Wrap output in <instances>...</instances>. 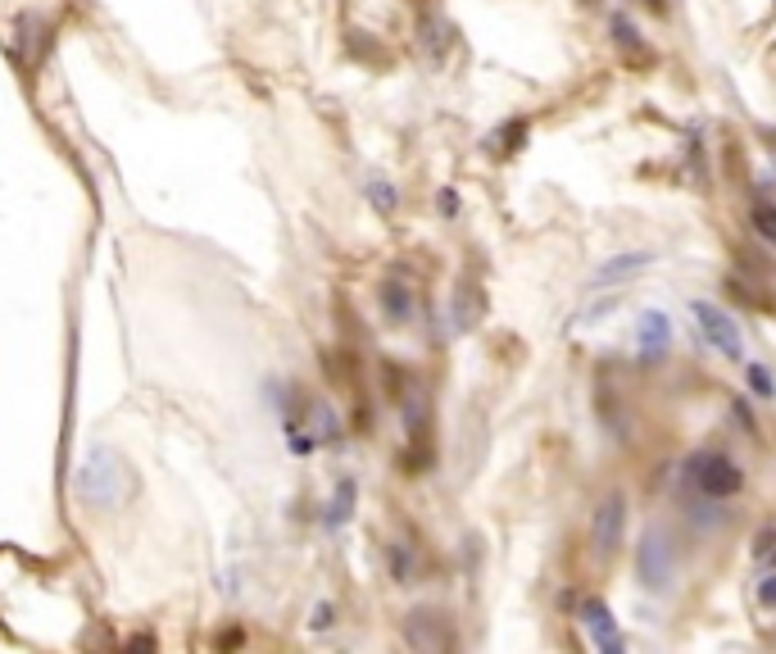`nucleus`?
<instances>
[{
    "label": "nucleus",
    "instance_id": "1",
    "mask_svg": "<svg viewBox=\"0 0 776 654\" xmlns=\"http://www.w3.org/2000/svg\"><path fill=\"white\" fill-rule=\"evenodd\" d=\"M137 482H132L128 464L114 455V450H91L87 464L78 468V496L87 500L91 509H118L128 505Z\"/></svg>",
    "mask_w": 776,
    "mask_h": 654
},
{
    "label": "nucleus",
    "instance_id": "2",
    "mask_svg": "<svg viewBox=\"0 0 776 654\" xmlns=\"http://www.w3.org/2000/svg\"><path fill=\"white\" fill-rule=\"evenodd\" d=\"M686 486L695 491V496L722 500V505H727L731 496L745 491V468H740L727 450H699V455H690V464H686Z\"/></svg>",
    "mask_w": 776,
    "mask_h": 654
},
{
    "label": "nucleus",
    "instance_id": "3",
    "mask_svg": "<svg viewBox=\"0 0 776 654\" xmlns=\"http://www.w3.org/2000/svg\"><path fill=\"white\" fill-rule=\"evenodd\" d=\"M690 314H695L699 337H704L708 346L718 350V355H727L731 364H745V332H740V323L727 309L713 305V300H690Z\"/></svg>",
    "mask_w": 776,
    "mask_h": 654
},
{
    "label": "nucleus",
    "instance_id": "4",
    "mask_svg": "<svg viewBox=\"0 0 776 654\" xmlns=\"http://www.w3.org/2000/svg\"><path fill=\"white\" fill-rule=\"evenodd\" d=\"M622 532H627V496L622 491H609V496L595 505L590 514V545L600 559H613L622 550Z\"/></svg>",
    "mask_w": 776,
    "mask_h": 654
},
{
    "label": "nucleus",
    "instance_id": "5",
    "mask_svg": "<svg viewBox=\"0 0 776 654\" xmlns=\"http://www.w3.org/2000/svg\"><path fill=\"white\" fill-rule=\"evenodd\" d=\"M636 577L649 586V591H663L672 582V541L659 532V527H649L636 545Z\"/></svg>",
    "mask_w": 776,
    "mask_h": 654
},
{
    "label": "nucleus",
    "instance_id": "6",
    "mask_svg": "<svg viewBox=\"0 0 776 654\" xmlns=\"http://www.w3.org/2000/svg\"><path fill=\"white\" fill-rule=\"evenodd\" d=\"M577 623L586 627V636H590V645H595V650H609V654H618V650H622L618 618L609 614V605H604V600H581Z\"/></svg>",
    "mask_w": 776,
    "mask_h": 654
},
{
    "label": "nucleus",
    "instance_id": "7",
    "mask_svg": "<svg viewBox=\"0 0 776 654\" xmlns=\"http://www.w3.org/2000/svg\"><path fill=\"white\" fill-rule=\"evenodd\" d=\"M404 641H409L413 650H445L454 636H450V623H445L441 614H432V609H413V614L404 618Z\"/></svg>",
    "mask_w": 776,
    "mask_h": 654
},
{
    "label": "nucleus",
    "instance_id": "8",
    "mask_svg": "<svg viewBox=\"0 0 776 654\" xmlns=\"http://www.w3.org/2000/svg\"><path fill=\"white\" fill-rule=\"evenodd\" d=\"M486 314V296L472 282H463L459 291L450 296V309H445V332L450 337H459V332H468V327H477Z\"/></svg>",
    "mask_w": 776,
    "mask_h": 654
},
{
    "label": "nucleus",
    "instance_id": "9",
    "mask_svg": "<svg viewBox=\"0 0 776 654\" xmlns=\"http://www.w3.org/2000/svg\"><path fill=\"white\" fill-rule=\"evenodd\" d=\"M668 346H672V318L663 309H645L636 318V350L645 359H659L668 355Z\"/></svg>",
    "mask_w": 776,
    "mask_h": 654
},
{
    "label": "nucleus",
    "instance_id": "10",
    "mask_svg": "<svg viewBox=\"0 0 776 654\" xmlns=\"http://www.w3.org/2000/svg\"><path fill=\"white\" fill-rule=\"evenodd\" d=\"M377 305H382V314L391 318V323H413V309H418V300H413L409 282L386 278L382 287H377Z\"/></svg>",
    "mask_w": 776,
    "mask_h": 654
},
{
    "label": "nucleus",
    "instance_id": "11",
    "mask_svg": "<svg viewBox=\"0 0 776 654\" xmlns=\"http://www.w3.org/2000/svg\"><path fill=\"white\" fill-rule=\"evenodd\" d=\"M654 264V255L649 250H627V255H613L609 264L595 268V278H590V287H604V282H622L631 278V273H640V268Z\"/></svg>",
    "mask_w": 776,
    "mask_h": 654
},
{
    "label": "nucleus",
    "instance_id": "12",
    "mask_svg": "<svg viewBox=\"0 0 776 654\" xmlns=\"http://www.w3.org/2000/svg\"><path fill=\"white\" fill-rule=\"evenodd\" d=\"M386 564H391V577L400 586H409L413 577H418V555H413L409 541H391V545H386Z\"/></svg>",
    "mask_w": 776,
    "mask_h": 654
},
{
    "label": "nucleus",
    "instance_id": "13",
    "mask_svg": "<svg viewBox=\"0 0 776 654\" xmlns=\"http://www.w3.org/2000/svg\"><path fill=\"white\" fill-rule=\"evenodd\" d=\"M423 46H427V55H432V64H441L445 60V50H450V28H445L441 19H436V14H427L423 19Z\"/></svg>",
    "mask_w": 776,
    "mask_h": 654
},
{
    "label": "nucleus",
    "instance_id": "14",
    "mask_svg": "<svg viewBox=\"0 0 776 654\" xmlns=\"http://www.w3.org/2000/svg\"><path fill=\"white\" fill-rule=\"evenodd\" d=\"M749 223H754L758 241L776 250V205H772V200H754V209H749Z\"/></svg>",
    "mask_w": 776,
    "mask_h": 654
},
{
    "label": "nucleus",
    "instance_id": "15",
    "mask_svg": "<svg viewBox=\"0 0 776 654\" xmlns=\"http://www.w3.org/2000/svg\"><path fill=\"white\" fill-rule=\"evenodd\" d=\"M613 37H618V46L627 50V55H636V60H645L649 55L645 41H640V28L636 23H627V14H613Z\"/></svg>",
    "mask_w": 776,
    "mask_h": 654
},
{
    "label": "nucleus",
    "instance_id": "16",
    "mask_svg": "<svg viewBox=\"0 0 776 654\" xmlns=\"http://www.w3.org/2000/svg\"><path fill=\"white\" fill-rule=\"evenodd\" d=\"M368 200H373L377 209H382V214H395V205H400V196H395V187L386 178H368Z\"/></svg>",
    "mask_w": 776,
    "mask_h": 654
},
{
    "label": "nucleus",
    "instance_id": "17",
    "mask_svg": "<svg viewBox=\"0 0 776 654\" xmlns=\"http://www.w3.org/2000/svg\"><path fill=\"white\" fill-rule=\"evenodd\" d=\"M745 377H749V387H754L763 400L776 396V382H772V373H767V364H745Z\"/></svg>",
    "mask_w": 776,
    "mask_h": 654
},
{
    "label": "nucleus",
    "instance_id": "18",
    "mask_svg": "<svg viewBox=\"0 0 776 654\" xmlns=\"http://www.w3.org/2000/svg\"><path fill=\"white\" fill-rule=\"evenodd\" d=\"M350 500H354V482H341V491H336V500H332V514H327V523H345L350 518Z\"/></svg>",
    "mask_w": 776,
    "mask_h": 654
},
{
    "label": "nucleus",
    "instance_id": "19",
    "mask_svg": "<svg viewBox=\"0 0 776 654\" xmlns=\"http://www.w3.org/2000/svg\"><path fill=\"white\" fill-rule=\"evenodd\" d=\"M758 609H767V614H776V573H763L758 577Z\"/></svg>",
    "mask_w": 776,
    "mask_h": 654
},
{
    "label": "nucleus",
    "instance_id": "20",
    "mask_svg": "<svg viewBox=\"0 0 776 654\" xmlns=\"http://www.w3.org/2000/svg\"><path fill=\"white\" fill-rule=\"evenodd\" d=\"M436 209H441L445 218H454V214H459V196H454L450 187H445V191H436Z\"/></svg>",
    "mask_w": 776,
    "mask_h": 654
},
{
    "label": "nucleus",
    "instance_id": "21",
    "mask_svg": "<svg viewBox=\"0 0 776 654\" xmlns=\"http://www.w3.org/2000/svg\"><path fill=\"white\" fill-rule=\"evenodd\" d=\"M314 627L323 632V627H332V605H318L314 609Z\"/></svg>",
    "mask_w": 776,
    "mask_h": 654
},
{
    "label": "nucleus",
    "instance_id": "22",
    "mask_svg": "<svg viewBox=\"0 0 776 654\" xmlns=\"http://www.w3.org/2000/svg\"><path fill=\"white\" fill-rule=\"evenodd\" d=\"M645 5H649V14H659V19H668V5H672V0H645Z\"/></svg>",
    "mask_w": 776,
    "mask_h": 654
}]
</instances>
